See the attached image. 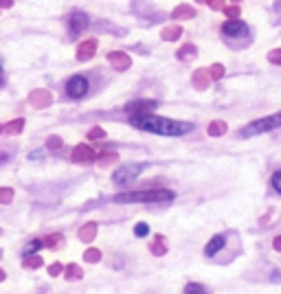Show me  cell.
I'll use <instances>...</instances> for the list:
<instances>
[{
    "instance_id": "1",
    "label": "cell",
    "mask_w": 281,
    "mask_h": 294,
    "mask_svg": "<svg viewBox=\"0 0 281 294\" xmlns=\"http://www.w3.org/2000/svg\"><path fill=\"white\" fill-rule=\"evenodd\" d=\"M130 123L143 132H152V134H161V136H182L194 130L191 123H182V121H174V118H163L154 115H134L130 118Z\"/></svg>"
},
{
    "instance_id": "2",
    "label": "cell",
    "mask_w": 281,
    "mask_h": 294,
    "mask_svg": "<svg viewBox=\"0 0 281 294\" xmlns=\"http://www.w3.org/2000/svg\"><path fill=\"white\" fill-rule=\"evenodd\" d=\"M176 193L167 189H149V191H132V193H121L114 196V202L128 205V202H140V205H156V202H169L174 200Z\"/></svg>"
},
{
    "instance_id": "3",
    "label": "cell",
    "mask_w": 281,
    "mask_h": 294,
    "mask_svg": "<svg viewBox=\"0 0 281 294\" xmlns=\"http://www.w3.org/2000/svg\"><path fill=\"white\" fill-rule=\"evenodd\" d=\"M281 127V112L273 117H264V118H257V121L248 123L246 127L240 130V139H251V136H257V134H264V132H273Z\"/></svg>"
},
{
    "instance_id": "4",
    "label": "cell",
    "mask_w": 281,
    "mask_h": 294,
    "mask_svg": "<svg viewBox=\"0 0 281 294\" xmlns=\"http://www.w3.org/2000/svg\"><path fill=\"white\" fill-rule=\"evenodd\" d=\"M145 169V165L140 163H128V165H121L119 169H116L114 174H112V182L116 184V187H130V184L134 182V180L139 178V174Z\"/></svg>"
},
{
    "instance_id": "5",
    "label": "cell",
    "mask_w": 281,
    "mask_h": 294,
    "mask_svg": "<svg viewBox=\"0 0 281 294\" xmlns=\"http://www.w3.org/2000/svg\"><path fill=\"white\" fill-rule=\"evenodd\" d=\"M88 88H90V84H88V79L84 77V75H73V77L66 82V94H68L70 99L86 97Z\"/></svg>"
},
{
    "instance_id": "6",
    "label": "cell",
    "mask_w": 281,
    "mask_h": 294,
    "mask_svg": "<svg viewBox=\"0 0 281 294\" xmlns=\"http://www.w3.org/2000/svg\"><path fill=\"white\" fill-rule=\"evenodd\" d=\"M154 108H158V101H154V99H139V101H130L128 106H125V112H130L132 117L134 115H149Z\"/></svg>"
},
{
    "instance_id": "7",
    "label": "cell",
    "mask_w": 281,
    "mask_h": 294,
    "mask_svg": "<svg viewBox=\"0 0 281 294\" xmlns=\"http://www.w3.org/2000/svg\"><path fill=\"white\" fill-rule=\"evenodd\" d=\"M88 25H90V20H88V16L84 11H73L68 18V29H70V35H79V33H84L88 29Z\"/></svg>"
},
{
    "instance_id": "8",
    "label": "cell",
    "mask_w": 281,
    "mask_h": 294,
    "mask_svg": "<svg viewBox=\"0 0 281 294\" xmlns=\"http://www.w3.org/2000/svg\"><path fill=\"white\" fill-rule=\"evenodd\" d=\"M222 33L226 37H244L248 35V25L242 20H226L222 25Z\"/></svg>"
},
{
    "instance_id": "9",
    "label": "cell",
    "mask_w": 281,
    "mask_h": 294,
    "mask_svg": "<svg viewBox=\"0 0 281 294\" xmlns=\"http://www.w3.org/2000/svg\"><path fill=\"white\" fill-rule=\"evenodd\" d=\"M73 160L75 163H92V160H97L95 149L90 145H77L73 149Z\"/></svg>"
},
{
    "instance_id": "10",
    "label": "cell",
    "mask_w": 281,
    "mask_h": 294,
    "mask_svg": "<svg viewBox=\"0 0 281 294\" xmlns=\"http://www.w3.org/2000/svg\"><path fill=\"white\" fill-rule=\"evenodd\" d=\"M224 244H226V237L224 235H213L209 244L204 246V255H207V257H213V255H218L220 250L224 248Z\"/></svg>"
},
{
    "instance_id": "11",
    "label": "cell",
    "mask_w": 281,
    "mask_h": 294,
    "mask_svg": "<svg viewBox=\"0 0 281 294\" xmlns=\"http://www.w3.org/2000/svg\"><path fill=\"white\" fill-rule=\"evenodd\" d=\"M95 51H97V40L82 42V44H79V49H77V59H82V61L90 59L92 55H95Z\"/></svg>"
},
{
    "instance_id": "12",
    "label": "cell",
    "mask_w": 281,
    "mask_h": 294,
    "mask_svg": "<svg viewBox=\"0 0 281 294\" xmlns=\"http://www.w3.org/2000/svg\"><path fill=\"white\" fill-rule=\"evenodd\" d=\"M108 59H110V64L114 66V68H119V70H125L130 66V58L125 53H119V51H116V53H110L108 55Z\"/></svg>"
},
{
    "instance_id": "13",
    "label": "cell",
    "mask_w": 281,
    "mask_h": 294,
    "mask_svg": "<svg viewBox=\"0 0 281 294\" xmlns=\"http://www.w3.org/2000/svg\"><path fill=\"white\" fill-rule=\"evenodd\" d=\"M209 82H211V75H209V70H196L194 73V86L196 88H207L209 86Z\"/></svg>"
},
{
    "instance_id": "14",
    "label": "cell",
    "mask_w": 281,
    "mask_h": 294,
    "mask_svg": "<svg viewBox=\"0 0 281 294\" xmlns=\"http://www.w3.org/2000/svg\"><path fill=\"white\" fill-rule=\"evenodd\" d=\"M31 103H33V106H37V108L49 106V103H51V94L44 92V90H37V92L31 94Z\"/></svg>"
},
{
    "instance_id": "15",
    "label": "cell",
    "mask_w": 281,
    "mask_h": 294,
    "mask_svg": "<svg viewBox=\"0 0 281 294\" xmlns=\"http://www.w3.org/2000/svg\"><path fill=\"white\" fill-rule=\"evenodd\" d=\"M95 235H97V224H92V222L79 231V239H82V241H92V237H95Z\"/></svg>"
},
{
    "instance_id": "16",
    "label": "cell",
    "mask_w": 281,
    "mask_h": 294,
    "mask_svg": "<svg viewBox=\"0 0 281 294\" xmlns=\"http://www.w3.org/2000/svg\"><path fill=\"white\" fill-rule=\"evenodd\" d=\"M226 132V123L224 121H213L209 127V136H222Z\"/></svg>"
},
{
    "instance_id": "17",
    "label": "cell",
    "mask_w": 281,
    "mask_h": 294,
    "mask_svg": "<svg viewBox=\"0 0 281 294\" xmlns=\"http://www.w3.org/2000/svg\"><path fill=\"white\" fill-rule=\"evenodd\" d=\"M194 16H196L194 7H185V4H182V7H178L176 11H174V18H176V20H180V18H194Z\"/></svg>"
},
{
    "instance_id": "18",
    "label": "cell",
    "mask_w": 281,
    "mask_h": 294,
    "mask_svg": "<svg viewBox=\"0 0 281 294\" xmlns=\"http://www.w3.org/2000/svg\"><path fill=\"white\" fill-rule=\"evenodd\" d=\"M44 246V241L42 239H33V241H29V244L25 246V257H31L33 253H37V250Z\"/></svg>"
},
{
    "instance_id": "19",
    "label": "cell",
    "mask_w": 281,
    "mask_h": 294,
    "mask_svg": "<svg viewBox=\"0 0 281 294\" xmlns=\"http://www.w3.org/2000/svg\"><path fill=\"white\" fill-rule=\"evenodd\" d=\"M64 277H66L68 281H70V279H82V268H79L77 264H70L66 268V274H64Z\"/></svg>"
},
{
    "instance_id": "20",
    "label": "cell",
    "mask_w": 281,
    "mask_h": 294,
    "mask_svg": "<svg viewBox=\"0 0 281 294\" xmlns=\"http://www.w3.org/2000/svg\"><path fill=\"white\" fill-rule=\"evenodd\" d=\"M180 37V27H167L163 31V40H178Z\"/></svg>"
},
{
    "instance_id": "21",
    "label": "cell",
    "mask_w": 281,
    "mask_h": 294,
    "mask_svg": "<svg viewBox=\"0 0 281 294\" xmlns=\"http://www.w3.org/2000/svg\"><path fill=\"white\" fill-rule=\"evenodd\" d=\"M22 125H25V121H22V118H16V121H11L7 125V132H9V134H20Z\"/></svg>"
},
{
    "instance_id": "22",
    "label": "cell",
    "mask_w": 281,
    "mask_h": 294,
    "mask_svg": "<svg viewBox=\"0 0 281 294\" xmlns=\"http://www.w3.org/2000/svg\"><path fill=\"white\" fill-rule=\"evenodd\" d=\"M185 294H207V290H204L200 283H187V286H185Z\"/></svg>"
},
{
    "instance_id": "23",
    "label": "cell",
    "mask_w": 281,
    "mask_h": 294,
    "mask_svg": "<svg viewBox=\"0 0 281 294\" xmlns=\"http://www.w3.org/2000/svg\"><path fill=\"white\" fill-rule=\"evenodd\" d=\"M194 53H196V46H185V49H180V51H178V58H180V59H191V58H194Z\"/></svg>"
},
{
    "instance_id": "24",
    "label": "cell",
    "mask_w": 281,
    "mask_h": 294,
    "mask_svg": "<svg viewBox=\"0 0 281 294\" xmlns=\"http://www.w3.org/2000/svg\"><path fill=\"white\" fill-rule=\"evenodd\" d=\"M134 235L137 237H147L149 235V226L145 224V222H139V224L134 226Z\"/></svg>"
},
{
    "instance_id": "25",
    "label": "cell",
    "mask_w": 281,
    "mask_h": 294,
    "mask_svg": "<svg viewBox=\"0 0 281 294\" xmlns=\"http://www.w3.org/2000/svg\"><path fill=\"white\" fill-rule=\"evenodd\" d=\"M97 160H99L101 165H110L112 160H116V154H114V151H106V154H99V156H97Z\"/></svg>"
},
{
    "instance_id": "26",
    "label": "cell",
    "mask_w": 281,
    "mask_h": 294,
    "mask_svg": "<svg viewBox=\"0 0 281 294\" xmlns=\"http://www.w3.org/2000/svg\"><path fill=\"white\" fill-rule=\"evenodd\" d=\"M165 250H167V246L163 244V237H156V244L152 246V253L154 255H165Z\"/></svg>"
},
{
    "instance_id": "27",
    "label": "cell",
    "mask_w": 281,
    "mask_h": 294,
    "mask_svg": "<svg viewBox=\"0 0 281 294\" xmlns=\"http://www.w3.org/2000/svg\"><path fill=\"white\" fill-rule=\"evenodd\" d=\"M84 259H86V262H99V259H101V253H99L97 248H90V250H86Z\"/></svg>"
},
{
    "instance_id": "28",
    "label": "cell",
    "mask_w": 281,
    "mask_h": 294,
    "mask_svg": "<svg viewBox=\"0 0 281 294\" xmlns=\"http://www.w3.org/2000/svg\"><path fill=\"white\" fill-rule=\"evenodd\" d=\"M209 75H211V79H220V77L224 75V66H220V64L211 66V68H209Z\"/></svg>"
},
{
    "instance_id": "29",
    "label": "cell",
    "mask_w": 281,
    "mask_h": 294,
    "mask_svg": "<svg viewBox=\"0 0 281 294\" xmlns=\"http://www.w3.org/2000/svg\"><path fill=\"white\" fill-rule=\"evenodd\" d=\"M13 200V191L11 189H0V202H2V205H7V202H11Z\"/></svg>"
},
{
    "instance_id": "30",
    "label": "cell",
    "mask_w": 281,
    "mask_h": 294,
    "mask_svg": "<svg viewBox=\"0 0 281 294\" xmlns=\"http://www.w3.org/2000/svg\"><path fill=\"white\" fill-rule=\"evenodd\" d=\"M57 244H62V235H51L44 239V246H49V248H55Z\"/></svg>"
},
{
    "instance_id": "31",
    "label": "cell",
    "mask_w": 281,
    "mask_h": 294,
    "mask_svg": "<svg viewBox=\"0 0 281 294\" xmlns=\"http://www.w3.org/2000/svg\"><path fill=\"white\" fill-rule=\"evenodd\" d=\"M224 11H226L228 20H237V18H240V7H237V4H233V7H226Z\"/></svg>"
},
{
    "instance_id": "32",
    "label": "cell",
    "mask_w": 281,
    "mask_h": 294,
    "mask_svg": "<svg viewBox=\"0 0 281 294\" xmlns=\"http://www.w3.org/2000/svg\"><path fill=\"white\" fill-rule=\"evenodd\" d=\"M25 265H27V268H31V270H33V268H40V265H42V259H40V257H25Z\"/></svg>"
},
{
    "instance_id": "33",
    "label": "cell",
    "mask_w": 281,
    "mask_h": 294,
    "mask_svg": "<svg viewBox=\"0 0 281 294\" xmlns=\"http://www.w3.org/2000/svg\"><path fill=\"white\" fill-rule=\"evenodd\" d=\"M273 187H275V191L277 193H281V169L273 176Z\"/></svg>"
},
{
    "instance_id": "34",
    "label": "cell",
    "mask_w": 281,
    "mask_h": 294,
    "mask_svg": "<svg viewBox=\"0 0 281 294\" xmlns=\"http://www.w3.org/2000/svg\"><path fill=\"white\" fill-rule=\"evenodd\" d=\"M101 136H106V132L101 130V127H97V130H90V132H88V139H101Z\"/></svg>"
},
{
    "instance_id": "35",
    "label": "cell",
    "mask_w": 281,
    "mask_h": 294,
    "mask_svg": "<svg viewBox=\"0 0 281 294\" xmlns=\"http://www.w3.org/2000/svg\"><path fill=\"white\" fill-rule=\"evenodd\" d=\"M49 147H51V149H59V147H62V141H59L57 136H51V139H49Z\"/></svg>"
},
{
    "instance_id": "36",
    "label": "cell",
    "mask_w": 281,
    "mask_h": 294,
    "mask_svg": "<svg viewBox=\"0 0 281 294\" xmlns=\"http://www.w3.org/2000/svg\"><path fill=\"white\" fill-rule=\"evenodd\" d=\"M270 61H273V64H281V49H277V51H273V53H270Z\"/></svg>"
},
{
    "instance_id": "37",
    "label": "cell",
    "mask_w": 281,
    "mask_h": 294,
    "mask_svg": "<svg viewBox=\"0 0 281 294\" xmlns=\"http://www.w3.org/2000/svg\"><path fill=\"white\" fill-rule=\"evenodd\" d=\"M49 272H51V277H57V274L62 272V265H59V264H53V265L49 268Z\"/></svg>"
},
{
    "instance_id": "38",
    "label": "cell",
    "mask_w": 281,
    "mask_h": 294,
    "mask_svg": "<svg viewBox=\"0 0 281 294\" xmlns=\"http://www.w3.org/2000/svg\"><path fill=\"white\" fill-rule=\"evenodd\" d=\"M42 156H46V149H37V151H33V154L29 156L31 160H35V158H42Z\"/></svg>"
},
{
    "instance_id": "39",
    "label": "cell",
    "mask_w": 281,
    "mask_h": 294,
    "mask_svg": "<svg viewBox=\"0 0 281 294\" xmlns=\"http://www.w3.org/2000/svg\"><path fill=\"white\" fill-rule=\"evenodd\" d=\"M211 7L213 9H224V0H211Z\"/></svg>"
},
{
    "instance_id": "40",
    "label": "cell",
    "mask_w": 281,
    "mask_h": 294,
    "mask_svg": "<svg viewBox=\"0 0 281 294\" xmlns=\"http://www.w3.org/2000/svg\"><path fill=\"white\" fill-rule=\"evenodd\" d=\"M275 248H277L279 253H281V237H277V239H275Z\"/></svg>"
},
{
    "instance_id": "41",
    "label": "cell",
    "mask_w": 281,
    "mask_h": 294,
    "mask_svg": "<svg viewBox=\"0 0 281 294\" xmlns=\"http://www.w3.org/2000/svg\"><path fill=\"white\" fill-rule=\"evenodd\" d=\"M11 2H13V0H0V4H2V7H11Z\"/></svg>"
},
{
    "instance_id": "42",
    "label": "cell",
    "mask_w": 281,
    "mask_h": 294,
    "mask_svg": "<svg viewBox=\"0 0 281 294\" xmlns=\"http://www.w3.org/2000/svg\"><path fill=\"white\" fill-rule=\"evenodd\" d=\"M0 86H4V73H2V68H0Z\"/></svg>"
},
{
    "instance_id": "43",
    "label": "cell",
    "mask_w": 281,
    "mask_h": 294,
    "mask_svg": "<svg viewBox=\"0 0 281 294\" xmlns=\"http://www.w3.org/2000/svg\"><path fill=\"white\" fill-rule=\"evenodd\" d=\"M2 279H4V272H2V270H0V281H2Z\"/></svg>"
}]
</instances>
